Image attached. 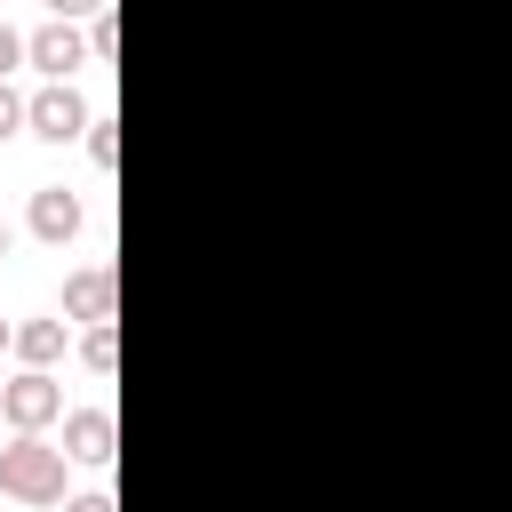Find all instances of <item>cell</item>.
<instances>
[{"instance_id": "3", "label": "cell", "mask_w": 512, "mask_h": 512, "mask_svg": "<svg viewBox=\"0 0 512 512\" xmlns=\"http://www.w3.org/2000/svg\"><path fill=\"white\" fill-rule=\"evenodd\" d=\"M88 128H96V112H88V96H80L72 80H48V88L32 96V136L72 144V136H88Z\"/></svg>"}, {"instance_id": "1", "label": "cell", "mask_w": 512, "mask_h": 512, "mask_svg": "<svg viewBox=\"0 0 512 512\" xmlns=\"http://www.w3.org/2000/svg\"><path fill=\"white\" fill-rule=\"evenodd\" d=\"M64 448L56 440H40V432H16L8 448H0V496H16V504H64Z\"/></svg>"}, {"instance_id": "16", "label": "cell", "mask_w": 512, "mask_h": 512, "mask_svg": "<svg viewBox=\"0 0 512 512\" xmlns=\"http://www.w3.org/2000/svg\"><path fill=\"white\" fill-rule=\"evenodd\" d=\"M0 352H16V328H8V320H0Z\"/></svg>"}, {"instance_id": "11", "label": "cell", "mask_w": 512, "mask_h": 512, "mask_svg": "<svg viewBox=\"0 0 512 512\" xmlns=\"http://www.w3.org/2000/svg\"><path fill=\"white\" fill-rule=\"evenodd\" d=\"M88 56H96V64H112V56H120V24H112V8L88 24Z\"/></svg>"}, {"instance_id": "4", "label": "cell", "mask_w": 512, "mask_h": 512, "mask_svg": "<svg viewBox=\"0 0 512 512\" xmlns=\"http://www.w3.org/2000/svg\"><path fill=\"white\" fill-rule=\"evenodd\" d=\"M112 304H120V280H112V264H80V272L64 280V320H88V328H104V320H112Z\"/></svg>"}, {"instance_id": "6", "label": "cell", "mask_w": 512, "mask_h": 512, "mask_svg": "<svg viewBox=\"0 0 512 512\" xmlns=\"http://www.w3.org/2000/svg\"><path fill=\"white\" fill-rule=\"evenodd\" d=\"M32 64H40L48 80H72V72L88 64V32H80V24H56V16H48V24L32 32Z\"/></svg>"}, {"instance_id": "8", "label": "cell", "mask_w": 512, "mask_h": 512, "mask_svg": "<svg viewBox=\"0 0 512 512\" xmlns=\"http://www.w3.org/2000/svg\"><path fill=\"white\" fill-rule=\"evenodd\" d=\"M16 360H24V368L64 360V320H24V328H16Z\"/></svg>"}, {"instance_id": "7", "label": "cell", "mask_w": 512, "mask_h": 512, "mask_svg": "<svg viewBox=\"0 0 512 512\" xmlns=\"http://www.w3.org/2000/svg\"><path fill=\"white\" fill-rule=\"evenodd\" d=\"M32 232H40L48 248H64V240L80 232V192H64V184H40V192H32Z\"/></svg>"}, {"instance_id": "2", "label": "cell", "mask_w": 512, "mask_h": 512, "mask_svg": "<svg viewBox=\"0 0 512 512\" xmlns=\"http://www.w3.org/2000/svg\"><path fill=\"white\" fill-rule=\"evenodd\" d=\"M0 416H8V432H48V424L64 416V392H56V376H48V368H24V376H8V384H0Z\"/></svg>"}, {"instance_id": "13", "label": "cell", "mask_w": 512, "mask_h": 512, "mask_svg": "<svg viewBox=\"0 0 512 512\" xmlns=\"http://www.w3.org/2000/svg\"><path fill=\"white\" fill-rule=\"evenodd\" d=\"M88 160H96V168H112V160H120V128H112V120H96V128H88Z\"/></svg>"}, {"instance_id": "17", "label": "cell", "mask_w": 512, "mask_h": 512, "mask_svg": "<svg viewBox=\"0 0 512 512\" xmlns=\"http://www.w3.org/2000/svg\"><path fill=\"white\" fill-rule=\"evenodd\" d=\"M8 240H16V232H8V216H0V256H8Z\"/></svg>"}, {"instance_id": "9", "label": "cell", "mask_w": 512, "mask_h": 512, "mask_svg": "<svg viewBox=\"0 0 512 512\" xmlns=\"http://www.w3.org/2000/svg\"><path fill=\"white\" fill-rule=\"evenodd\" d=\"M80 360H88L96 376H112V368H120V328H112V320L88 328V336H80Z\"/></svg>"}, {"instance_id": "14", "label": "cell", "mask_w": 512, "mask_h": 512, "mask_svg": "<svg viewBox=\"0 0 512 512\" xmlns=\"http://www.w3.org/2000/svg\"><path fill=\"white\" fill-rule=\"evenodd\" d=\"M104 8H112V0H48V16H56V24H80V16H88V24H96V16H104Z\"/></svg>"}, {"instance_id": "5", "label": "cell", "mask_w": 512, "mask_h": 512, "mask_svg": "<svg viewBox=\"0 0 512 512\" xmlns=\"http://www.w3.org/2000/svg\"><path fill=\"white\" fill-rule=\"evenodd\" d=\"M72 464H112V448H120V424L104 416V408H72L64 416V440H56Z\"/></svg>"}, {"instance_id": "12", "label": "cell", "mask_w": 512, "mask_h": 512, "mask_svg": "<svg viewBox=\"0 0 512 512\" xmlns=\"http://www.w3.org/2000/svg\"><path fill=\"white\" fill-rule=\"evenodd\" d=\"M16 64H32V32H16V24H0V80H8Z\"/></svg>"}, {"instance_id": "10", "label": "cell", "mask_w": 512, "mask_h": 512, "mask_svg": "<svg viewBox=\"0 0 512 512\" xmlns=\"http://www.w3.org/2000/svg\"><path fill=\"white\" fill-rule=\"evenodd\" d=\"M16 128H32V96H16V88L0 80V144H8Z\"/></svg>"}, {"instance_id": "15", "label": "cell", "mask_w": 512, "mask_h": 512, "mask_svg": "<svg viewBox=\"0 0 512 512\" xmlns=\"http://www.w3.org/2000/svg\"><path fill=\"white\" fill-rule=\"evenodd\" d=\"M64 512H120V504H112L104 488H88V496H64Z\"/></svg>"}]
</instances>
